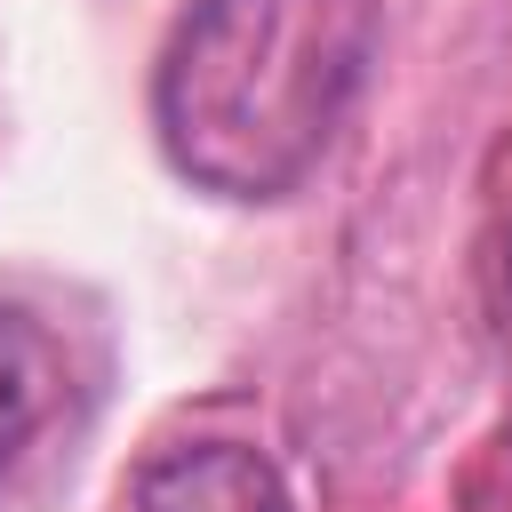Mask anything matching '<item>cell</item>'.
Listing matches in <instances>:
<instances>
[{
    "instance_id": "cell-2",
    "label": "cell",
    "mask_w": 512,
    "mask_h": 512,
    "mask_svg": "<svg viewBox=\"0 0 512 512\" xmlns=\"http://www.w3.org/2000/svg\"><path fill=\"white\" fill-rule=\"evenodd\" d=\"M72 424H80V376L64 336L40 312L0 304V504L72 440Z\"/></svg>"
},
{
    "instance_id": "cell-1",
    "label": "cell",
    "mask_w": 512,
    "mask_h": 512,
    "mask_svg": "<svg viewBox=\"0 0 512 512\" xmlns=\"http://www.w3.org/2000/svg\"><path fill=\"white\" fill-rule=\"evenodd\" d=\"M368 56L376 0H192L152 72L160 144L224 200H280L336 144Z\"/></svg>"
},
{
    "instance_id": "cell-3",
    "label": "cell",
    "mask_w": 512,
    "mask_h": 512,
    "mask_svg": "<svg viewBox=\"0 0 512 512\" xmlns=\"http://www.w3.org/2000/svg\"><path fill=\"white\" fill-rule=\"evenodd\" d=\"M120 512H296V496L272 456L240 440H184L136 464Z\"/></svg>"
}]
</instances>
